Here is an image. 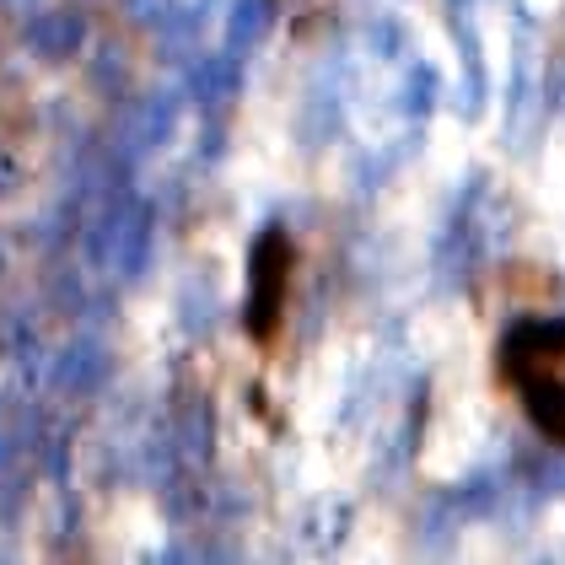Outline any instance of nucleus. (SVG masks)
Here are the masks:
<instances>
[{
  "instance_id": "f257e3e1",
  "label": "nucleus",
  "mask_w": 565,
  "mask_h": 565,
  "mask_svg": "<svg viewBox=\"0 0 565 565\" xmlns=\"http://www.w3.org/2000/svg\"><path fill=\"white\" fill-rule=\"evenodd\" d=\"M501 355L539 431L565 441V323H522Z\"/></svg>"
}]
</instances>
